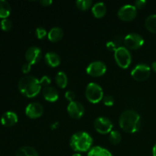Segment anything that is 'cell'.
Segmentation results:
<instances>
[{"label":"cell","mask_w":156,"mask_h":156,"mask_svg":"<svg viewBox=\"0 0 156 156\" xmlns=\"http://www.w3.org/2000/svg\"><path fill=\"white\" fill-rule=\"evenodd\" d=\"M95 130L100 134H108L112 131L113 123L109 118L106 117H98L94 122Z\"/></svg>","instance_id":"9c48e42d"},{"label":"cell","mask_w":156,"mask_h":156,"mask_svg":"<svg viewBox=\"0 0 156 156\" xmlns=\"http://www.w3.org/2000/svg\"><path fill=\"white\" fill-rule=\"evenodd\" d=\"M21 70H22L23 73L24 74H27L28 73H30V71L31 70V65L28 62H26L21 67Z\"/></svg>","instance_id":"d6a6232c"},{"label":"cell","mask_w":156,"mask_h":156,"mask_svg":"<svg viewBox=\"0 0 156 156\" xmlns=\"http://www.w3.org/2000/svg\"><path fill=\"white\" fill-rule=\"evenodd\" d=\"M10 4L5 0H0V18L5 19L10 15Z\"/></svg>","instance_id":"7402d4cb"},{"label":"cell","mask_w":156,"mask_h":156,"mask_svg":"<svg viewBox=\"0 0 156 156\" xmlns=\"http://www.w3.org/2000/svg\"><path fill=\"white\" fill-rule=\"evenodd\" d=\"M151 67L147 64L140 63L136 66L131 71V76L136 81L143 82L150 76Z\"/></svg>","instance_id":"8992f818"},{"label":"cell","mask_w":156,"mask_h":156,"mask_svg":"<svg viewBox=\"0 0 156 156\" xmlns=\"http://www.w3.org/2000/svg\"><path fill=\"white\" fill-rule=\"evenodd\" d=\"M18 90L25 97L32 98L39 94L41 91L40 80L33 76H25L18 82Z\"/></svg>","instance_id":"7a4b0ae2"},{"label":"cell","mask_w":156,"mask_h":156,"mask_svg":"<svg viewBox=\"0 0 156 156\" xmlns=\"http://www.w3.org/2000/svg\"><path fill=\"white\" fill-rule=\"evenodd\" d=\"M18 121V115L12 111L4 113L1 117V123L5 126H12Z\"/></svg>","instance_id":"5bb4252c"},{"label":"cell","mask_w":156,"mask_h":156,"mask_svg":"<svg viewBox=\"0 0 156 156\" xmlns=\"http://www.w3.org/2000/svg\"><path fill=\"white\" fill-rule=\"evenodd\" d=\"M92 137L88 133L84 131H79L73 134L69 141L70 147L77 153L88 152L92 148Z\"/></svg>","instance_id":"3957f363"},{"label":"cell","mask_w":156,"mask_h":156,"mask_svg":"<svg viewBox=\"0 0 156 156\" xmlns=\"http://www.w3.org/2000/svg\"><path fill=\"white\" fill-rule=\"evenodd\" d=\"M15 156H39L36 149L32 146H23L18 149Z\"/></svg>","instance_id":"ffe728a7"},{"label":"cell","mask_w":156,"mask_h":156,"mask_svg":"<svg viewBox=\"0 0 156 156\" xmlns=\"http://www.w3.org/2000/svg\"><path fill=\"white\" fill-rule=\"evenodd\" d=\"M67 112L72 118L78 120L82 117V116L85 114V108L80 102L74 101L69 102L68 105Z\"/></svg>","instance_id":"8fae6325"},{"label":"cell","mask_w":156,"mask_h":156,"mask_svg":"<svg viewBox=\"0 0 156 156\" xmlns=\"http://www.w3.org/2000/svg\"><path fill=\"white\" fill-rule=\"evenodd\" d=\"M121 134L117 130H112L109 133V141L112 145H118L121 142Z\"/></svg>","instance_id":"cb8c5ba5"},{"label":"cell","mask_w":156,"mask_h":156,"mask_svg":"<svg viewBox=\"0 0 156 156\" xmlns=\"http://www.w3.org/2000/svg\"><path fill=\"white\" fill-rule=\"evenodd\" d=\"M114 59L116 63L121 69H127L132 62V56L129 50L126 47H118L114 52Z\"/></svg>","instance_id":"5b68a950"},{"label":"cell","mask_w":156,"mask_h":156,"mask_svg":"<svg viewBox=\"0 0 156 156\" xmlns=\"http://www.w3.org/2000/svg\"><path fill=\"white\" fill-rule=\"evenodd\" d=\"M35 34L36 37L39 40H43L47 36V31L44 27H37L36 30H35Z\"/></svg>","instance_id":"4316f807"},{"label":"cell","mask_w":156,"mask_h":156,"mask_svg":"<svg viewBox=\"0 0 156 156\" xmlns=\"http://www.w3.org/2000/svg\"><path fill=\"white\" fill-rule=\"evenodd\" d=\"M102 101H103L104 105L107 107H111V106H113L114 104V97L111 95L104 96L103 100Z\"/></svg>","instance_id":"f1b7e54d"},{"label":"cell","mask_w":156,"mask_h":156,"mask_svg":"<svg viewBox=\"0 0 156 156\" xmlns=\"http://www.w3.org/2000/svg\"><path fill=\"white\" fill-rule=\"evenodd\" d=\"M107 72V66L102 61H94L86 68V73L92 77H101Z\"/></svg>","instance_id":"30bf717a"},{"label":"cell","mask_w":156,"mask_h":156,"mask_svg":"<svg viewBox=\"0 0 156 156\" xmlns=\"http://www.w3.org/2000/svg\"><path fill=\"white\" fill-rule=\"evenodd\" d=\"M145 25L147 30L152 33H156V14L151 15L145 21Z\"/></svg>","instance_id":"603a6c76"},{"label":"cell","mask_w":156,"mask_h":156,"mask_svg":"<svg viewBox=\"0 0 156 156\" xmlns=\"http://www.w3.org/2000/svg\"><path fill=\"white\" fill-rule=\"evenodd\" d=\"M141 117L135 111L126 110L119 118V125L124 132L128 133H135L141 127Z\"/></svg>","instance_id":"6da1fadb"},{"label":"cell","mask_w":156,"mask_h":156,"mask_svg":"<svg viewBox=\"0 0 156 156\" xmlns=\"http://www.w3.org/2000/svg\"><path fill=\"white\" fill-rule=\"evenodd\" d=\"M151 68H152V69L153 70L154 72H155L156 73V61H154V62H152Z\"/></svg>","instance_id":"e575fe53"},{"label":"cell","mask_w":156,"mask_h":156,"mask_svg":"<svg viewBox=\"0 0 156 156\" xmlns=\"http://www.w3.org/2000/svg\"><path fill=\"white\" fill-rule=\"evenodd\" d=\"M0 27H1L2 30L4 31H9L12 27V23L9 18L2 19L1 22H0Z\"/></svg>","instance_id":"484cf974"},{"label":"cell","mask_w":156,"mask_h":156,"mask_svg":"<svg viewBox=\"0 0 156 156\" xmlns=\"http://www.w3.org/2000/svg\"><path fill=\"white\" fill-rule=\"evenodd\" d=\"M152 155L156 156V144H155V146L152 148Z\"/></svg>","instance_id":"d590c367"},{"label":"cell","mask_w":156,"mask_h":156,"mask_svg":"<svg viewBox=\"0 0 156 156\" xmlns=\"http://www.w3.org/2000/svg\"><path fill=\"white\" fill-rule=\"evenodd\" d=\"M42 94L44 99L49 102H56L59 99V93L57 90L52 86L43 88Z\"/></svg>","instance_id":"9a60e30c"},{"label":"cell","mask_w":156,"mask_h":156,"mask_svg":"<svg viewBox=\"0 0 156 156\" xmlns=\"http://www.w3.org/2000/svg\"><path fill=\"white\" fill-rule=\"evenodd\" d=\"M72 156H82V155H81L80 153H75V154H73Z\"/></svg>","instance_id":"8d00e7d4"},{"label":"cell","mask_w":156,"mask_h":156,"mask_svg":"<svg viewBox=\"0 0 156 156\" xmlns=\"http://www.w3.org/2000/svg\"><path fill=\"white\" fill-rule=\"evenodd\" d=\"M124 45L128 50H138L144 44V39L140 34L136 33H130L123 38Z\"/></svg>","instance_id":"52a82bcc"},{"label":"cell","mask_w":156,"mask_h":156,"mask_svg":"<svg viewBox=\"0 0 156 156\" xmlns=\"http://www.w3.org/2000/svg\"><path fill=\"white\" fill-rule=\"evenodd\" d=\"M146 1L145 0H137V1L135 2L134 3V5L136 8L137 9H141L143 8H144L146 5Z\"/></svg>","instance_id":"1f68e13d"},{"label":"cell","mask_w":156,"mask_h":156,"mask_svg":"<svg viewBox=\"0 0 156 156\" xmlns=\"http://www.w3.org/2000/svg\"><path fill=\"white\" fill-rule=\"evenodd\" d=\"M52 80L50 79V76H44L41 78L40 79V84H41V87H44V88H46V87H49L50 85H51Z\"/></svg>","instance_id":"83f0119b"},{"label":"cell","mask_w":156,"mask_h":156,"mask_svg":"<svg viewBox=\"0 0 156 156\" xmlns=\"http://www.w3.org/2000/svg\"><path fill=\"white\" fill-rule=\"evenodd\" d=\"M88 156H113L111 152L101 146H94L88 152Z\"/></svg>","instance_id":"d6986e66"},{"label":"cell","mask_w":156,"mask_h":156,"mask_svg":"<svg viewBox=\"0 0 156 156\" xmlns=\"http://www.w3.org/2000/svg\"><path fill=\"white\" fill-rule=\"evenodd\" d=\"M85 93L87 100L92 104H98L103 100V88L95 82H90L88 84Z\"/></svg>","instance_id":"277c9868"},{"label":"cell","mask_w":156,"mask_h":156,"mask_svg":"<svg viewBox=\"0 0 156 156\" xmlns=\"http://www.w3.org/2000/svg\"><path fill=\"white\" fill-rule=\"evenodd\" d=\"M106 47H107V48H108V50H110V51L114 52H114H115V50H117V48H118V47H117V46L116 45V44L113 41H109V42L107 43Z\"/></svg>","instance_id":"4dcf8cb0"},{"label":"cell","mask_w":156,"mask_h":156,"mask_svg":"<svg viewBox=\"0 0 156 156\" xmlns=\"http://www.w3.org/2000/svg\"><path fill=\"white\" fill-rule=\"evenodd\" d=\"M65 98L67 101H69V102L74 101L75 98H76V94L74 93V91H67L65 93Z\"/></svg>","instance_id":"f546056e"},{"label":"cell","mask_w":156,"mask_h":156,"mask_svg":"<svg viewBox=\"0 0 156 156\" xmlns=\"http://www.w3.org/2000/svg\"><path fill=\"white\" fill-rule=\"evenodd\" d=\"M137 15V9L134 5H125L117 12V16L123 21H130L136 18Z\"/></svg>","instance_id":"ba28073f"},{"label":"cell","mask_w":156,"mask_h":156,"mask_svg":"<svg viewBox=\"0 0 156 156\" xmlns=\"http://www.w3.org/2000/svg\"><path fill=\"white\" fill-rule=\"evenodd\" d=\"M42 50L38 47H30L25 53V59L27 62L30 65H35L42 58Z\"/></svg>","instance_id":"7c38bea8"},{"label":"cell","mask_w":156,"mask_h":156,"mask_svg":"<svg viewBox=\"0 0 156 156\" xmlns=\"http://www.w3.org/2000/svg\"><path fill=\"white\" fill-rule=\"evenodd\" d=\"M44 60L49 66L55 68L59 66L61 62L60 56L54 52H48L44 56Z\"/></svg>","instance_id":"2e32d148"},{"label":"cell","mask_w":156,"mask_h":156,"mask_svg":"<svg viewBox=\"0 0 156 156\" xmlns=\"http://www.w3.org/2000/svg\"><path fill=\"white\" fill-rule=\"evenodd\" d=\"M40 3L43 6H50V5H52L53 3V1L52 0H41L40 1Z\"/></svg>","instance_id":"836d02e7"},{"label":"cell","mask_w":156,"mask_h":156,"mask_svg":"<svg viewBox=\"0 0 156 156\" xmlns=\"http://www.w3.org/2000/svg\"><path fill=\"white\" fill-rule=\"evenodd\" d=\"M55 82L58 87L63 89V88H66L67 85H68V77L64 72L59 71L56 73V76H55Z\"/></svg>","instance_id":"44dd1931"},{"label":"cell","mask_w":156,"mask_h":156,"mask_svg":"<svg viewBox=\"0 0 156 156\" xmlns=\"http://www.w3.org/2000/svg\"><path fill=\"white\" fill-rule=\"evenodd\" d=\"M76 7L82 11H87L92 6L91 0H77L76 2Z\"/></svg>","instance_id":"d4e9b609"},{"label":"cell","mask_w":156,"mask_h":156,"mask_svg":"<svg viewBox=\"0 0 156 156\" xmlns=\"http://www.w3.org/2000/svg\"><path fill=\"white\" fill-rule=\"evenodd\" d=\"M64 35L63 30L59 27H54L50 30L47 34L49 41L53 43H56L62 39Z\"/></svg>","instance_id":"e0dca14e"},{"label":"cell","mask_w":156,"mask_h":156,"mask_svg":"<svg viewBox=\"0 0 156 156\" xmlns=\"http://www.w3.org/2000/svg\"><path fill=\"white\" fill-rule=\"evenodd\" d=\"M44 114V107L37 102L30 103L25 108V114L30 119H37Z\"/></svg>","instance_id":"4fadbf2b"},{"label":"cell","mask_w":156,"mask_h":156,"mask_svg":"<svg viewBox=\"0 0 156 156\" xmlns=\"http://www.w3.org/2000/svg\"><path fill=\"white\" fill-rule=\"evenodd\" d=\"M91 12L94 15V18H101L106 15L107 7L106 5L104 2H97L92 6L91 8Z\"/></svg>","instance_id":"ac0fdd59"}]
</instances>
